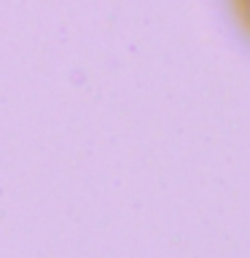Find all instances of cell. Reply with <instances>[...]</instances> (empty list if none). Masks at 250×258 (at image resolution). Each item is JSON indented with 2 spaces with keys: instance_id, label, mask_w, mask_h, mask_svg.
<instances>
[{
  "instance_id": "1",
  "label": "cell",
  "mask_w": 250,
  "mask_h": 258,
  "mask_svg": "<svg viewBox=\"0 0 250 258\" xmlns=\"http://www.w3.org/2000/svg\"><path fill=\"white\" fill-rule=\"evenodd\" d=\"M231 8H234V14H237L239 27L250 35V0H231Z\"/></svg>"
}]
</instances>
